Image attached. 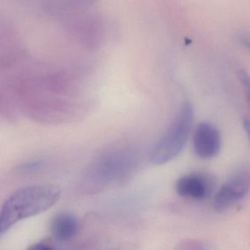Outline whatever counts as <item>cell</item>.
I'll use <instances>...</instances> for the list:
<instances>
[{
  "label": "cell",
  "instance_id": "1",
  "mask_svg": "<svg viewBox=\"0 0 250 250\" xmlns=\"http://www.w3.org/2000/svg\"><path fill=\"white\" fill-rule=\"evenodd\" d=\"M61 194V189L53 185L30 186L13 193L4 203L1 210V235L20 221L50 208L59 200Z\"/></svg>",
  "mask_w": 250,
  "mask_h": 250
},
{
  "label": "cell",
  "instance_id": "2",
  "mask_svg": "<svg viewBox=\"0 0 250 250\" xmlns=\"http://www.w3.org/2000/svg\"><path fill=\"white\" fill-rule=\"evenodd\" d=\"M194 123V109L188 102L183 104L169 128L150 150L153 165H162L170 162L184 150Z\"/></svg>",
  "mask_w": 250,
  "mask_h": 250
},
{
  "label": "cell",
  "instance_id": "3",
  "mask_svg": "<svg viewBox=\"0 0 250 250\" xmlns=\"http://www.w3.org/2000/svg\"><path fill=\"white\" fill-rule=\"evenodd\" d=\"M250 189V168L238 169L222 186L215 194L213 208L219 212L226 211L242 200Z\"/></svg>",
  "mask_w": 250,
  "mask_h": 250
},
{
  "label": "cell",
  "instance_id": "4",
  "mask_svg": "<svg viewBox=\"0 0 250 250\" xmlns=\"http://www.w3.org/2000/svg\"><path fill=\"white\" fill-rule=\"evenodd\" d=\"M134 152L127 147L111 149L101 155L92 166V172L102 177L116 176L132 167Z\"/></svg>",
  "mask_w": 250,
  "mask_h": 250
},
{
  "label": "cell",
  "instance_id": "5",
  "mask_svg": "<svg viewBox=\"0 0 250 250\" xmlns=\"http://www.w3.org/2000/svg\"><path fill=\"white\" fill-rule=\"evenodd\" d=\"M221 144L220 133L214 125L207 122L197 125L193 137V148L199 158L209 159L217 156Z\"/></svg>",
  "mask_w": 250,
  "mask_h": 250
},
{
  "label": "cell",
  "instance_id": "6",
  "mask_svg": "<svg viewBox=\"0 0 250 250\" xmlns=\"http://www.w3.org/2000/svg\"><path fill=\"white\" fill-rule=\"evenodd\" d=\"M213 183L208 175L204 173H190L181 177L177 181L175 190L178 195L184 198L203 200L212 191Z\"/></svg>",
  "mask_w": 250,
  "mask_h": 250
},
{
  "label": "cell",
  "instance_id": "7",
  "mask_svg": "<svg viewBox=\"0 0 250 250\" xmlns=\"http://www.w3.org/2000/svg\"><path fill=\"white\" fill-rule=\"evenodd\" d=\"M79 222L71 213H62L57 215L51 222L50 229L53 236L60 241L71 239L78 231Z\"/></svg>",
  "mask_w": 250,
  "mask_h": 250
},
{
  "label": "cell",
  "instance_id": "8",
  "mask_svg": "<svg viewBox=\"0 0 250 250\" xmlns=\"http://www.w3.org/2000/svg\"><path fill=\"white\" fill-rule=\"evenodd\" d=\"M174 250H205V247L200 240L188 238L181 241Z\"/></svg>",
  "mask_w": 250,
  "mask_h": 250
},
{
  "label": "cell",
  "instance_id": "9",
  "mask_svg": "<svg viewBox=\"0 0 250 250\" xmlns=\"http://www.w3.org/2000/svg\"><path fill=\"white\" fill-rule=\"evenodd\" d=\"M238 77L244 87L247 104L250 109V75L245 70L239 69L238 71Z\"/></svg>",
  "mask_w": 250,
  "mask_h": 250
},
{
  "label": "cell",
  "instance_id": "10",
  "mask_svg": "<svg viewBox=\"0 0 250 250\" xmlns=\"http://www.w3.org/2000/svg\"><path fill=\"white\" fill-rule=\"evenodd\" d=\"M239 42L241 43L243 46L250 51V35L246 34V33H243V34L240 35L239 36Z\"/></svg>",
  "mask_w": 250,
  "mask_h": 250
},
{
  "label": "cell",
  "instance_id": "11",
  "mask_svg": "<svg viewBox=\"0 0 250 250\" xmlns=\"http://www.w3.org/2000/svg\"><path fill=\"white\" fill-rule=\"evenodd\" d=\"M27 250H55L49 246L43 244H36L30 246Z\"/></svg>",
  "mask_w": 250,
  "mask_h": 250
},
{
  "label": "cell",
  "instance_id": "12",
  "mask_svg": "<svg viewBox=\"0 0 250 250\" xmlns=\"http://www.w3.org/2000/svg\"><path fill=\"white\" fill-rule=\"evenodd\" d=\"M243 124H244V128H245L246 133H247V137H248L250 146V119H249V118H246Z\"/></svg>",
  "mask_w": 250,
  "mask_h": 250
}]
</instances>
